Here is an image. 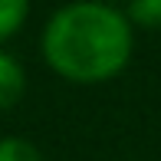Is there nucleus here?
Listing matches in <instances>:
<instances>
[{"mask_svg":"<svg viewBox=\"0 0 161 161\" xmlns=\"http://www.w3.org/2000/svg\"><path fill=\"white\" fill-rule=\"evenodd\" d=\"M43 56L72 82H102L125 69L131 56V23L105 3H69L49 17Z\"/></svg>","mask_w":161,"mask_h":161,"instance_id":"f257e3e1","label":"nucleus"},{"mask_svg":"<svg viewBox=\"0 0 161 161\" xmlns=\"http://www.w3.org/2000/svg\"><path fill=\"white\" fill-rule=\"evenodd\" d=\"M23 89H26L23 66L13 59V56L0 53V108H10L13 102L23 96Z\"/></svg>","mask_w":161,"mask_h":161,"instance_id":"f03ea898","label":"nucleus"},{"mask_svg":"<svg viewBox=\"0 0 161 161\" xmlns=\"http://www.w3.org/2000/svg\"><path fill=\"white\" fill-rule=\"evenodd\" d=\"M125 17H128V23L148 26V30H161V0H135Z\"/></svg>","mask_w":161,"mask_h":161,"instance_id":"7ed1b4c3","label":"nucleus"},{"mask_svg":"<svg viewBox=\"0 0 161 161\" xmlns=\"http://www.w3.org/2000/svg\"><path fill=\"white\" fill-rule=\"evenodd\" d=\"M0 161H43V155L26 138H0Z\"/></svg>","mask_w":161,"mask_h":161,"instance_id":"20e7f679","label":"nucleus"},{"mask_svg":"<svg viewBox=\"0 0 161 161\" xmlns=\"http://www.w3.org/2000/svg\"><path fill=\"white\" fill-rule=\"evenodd\" d=\"M23 20H26V3L23 0H0V40L10 36Z\"/></svg>","mask_w":161,"mask_h":161,"instance_id":"39448f33","label":"nucleus"}]
</instances>
